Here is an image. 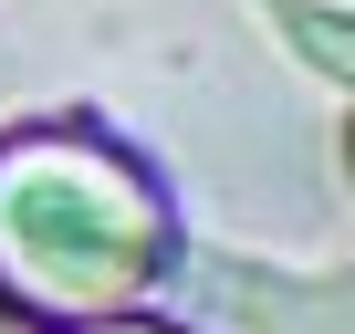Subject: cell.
<instances>
[{
  "instance_id": "cell-2",
  "label": "cell",
  "mask_w": 355,
  "mask_h": 334,
  "mask_svg": "<svg viewBox=\"0 0 355 334\" xmlns=\"http://www.w3.org/2000/svg\"><path fill=\"white\" fill-rule=\"evenodd\" d=\"M53 334H189V324H157V313L115 303V313H73V324H53Z\"/></svg>"
},
{
  "instance_id": "cell-1",
  "label": "cell",
  "mask_w": 355,
  "mask_h": 334,
  "mask_svg": "<svg viewBox=\"0 0 355 334\" xmlns=\"http://www.w3.org/2000/svg\"><path fill=\"white\" fill-rule=\"evenodd\" d=\"M178 261V209L146 157L105 125H11L0 136V313L73 324L146 303Z\"/></svg>"
}]
</instances>
